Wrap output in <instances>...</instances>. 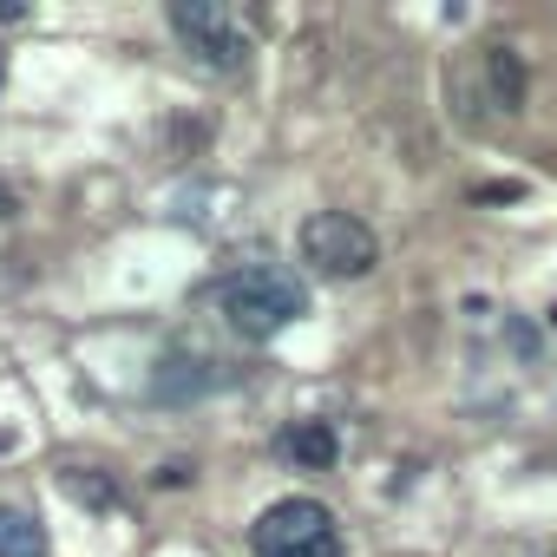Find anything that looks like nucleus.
Here are the masks:
<instances>
[{"instance_id": "39448f33", "label": "nucleus", "mask_w": 557, "mask_h": 557, "mask_svg": "<svg viewBox=\"0 0 557 557\" xmlns=\"http://www.w3.org/2000/svg\"><path fill=\"white\" fill-rule=\"evenodd\" d=\"M0 557H47V524L21 505H0Z\"/></svg>"}, {"instance_id": "f257e3e1", "label": "nucleus", "mask_w": 557, "mask_h": 557, "mask_svg": "<svg viewBox=\"0 0 557 557\" xmlns=\"http://www.w3.org/2000/svg\"><path fill=\"white\" fill-rule=\"evenodd\" d=\"M216 302H223L230 329H236V335H249V342H269V335H283L289 322H302V315H309V289L296 283L289 269H269V262L236 269L230 283L216 289Z\"/></svg>"}, {"instance_id": "0eeeda50", "label": "nucleus", "mask_w": 557, "mask_h": 557, "mask_svg": "<svg viewBox=\"0 0 557 557\" xmlns=\"http://www.w3.org/2000/svg\"><path fill=\"white\" fill-rule=\"evenodd\" d=\"M485 79H492L498 112H518V106H524V60H518L511 47H492V53H485Z\"/></svg>"}, {"instance_id": "9d476101", "label": "nucleus", "mask_w": 557, "mask_h": 557, "mask_svg": "<svg viewBox=\"0 0 557 557\" xmlns=\"http://www.w3.org/2000/svg\"><path fill=\"white\" fill-rule=\"evenodd\" d=\"M0 86H8V60H0Z\"/></svg>"}, {"instance_id": "20e7f679", "label": "nucleus", "mask_w": 557, "mask_h": 557, "mask_svg": "<svg viewBox=\"0 0 557 557\" xmlns=\"http://www.w3.org/2000/svg\"><path fill=\"white\" fill-rule=\"evenodd\" d=\"M171 34L210 66V73H236L249 60V34L230 21L223 0H171Z\"/></svg>"}, {"instance_id": "423d86ee", "label": "nucleus", "mask_w": 557, "mask_h": 557, "mask_svg": "<svg viewBox=\"0 0 557 557\" xmlns=\"http://www.w3.org/2000/svg\"><path fill=\"white\" fill-rule=\"evenodd\" d=\"M289 459L296 466H309V472H322V466H335V453H342V440H335V426H322V420H302V426H289Z\"/></svg>"}, {"instance_id": "1a4fd4ad", "label": "nucleus", "mask_w": 557, "mask_h": 557, "mask_svg": "<svg viewBox=\"0 0 557 557\" xmlns=\"http://www.w3.org/2000/svg\"><path fill=\"white\" fill-rule=\"evenodd\" d=\"M14 210H21V190H14V184H8V177H0V223H8V216H14Z\"/></svg>"}, {"instance_id": "7ed1b4c3", "label": "nucleus", "mask_w": 557, "mask_h": 557, "mask_svg": "<svg viewBox=\"0 0 557 557\" xmlns=\"http://www.w3.org/2000/svg\"><path fill=\"white\" fill-rule=\"evenodd\" d=\"M302 262L348 283V275H368V269L381 262V243H374V230H368L361 216H348V210H315V216L302 223Z\"/></svg>"}, {"instance_id": "f03ea898", "label": "nucleus", "mask_w": 557, "mask_h": 557, "mask_svg": "<svg viewBox=\"0 0 557 557\" xmlns=\"http://www.w3.org/2000/svg\"><path fill=\"white\" fill-rule=\"evenodd\" d=\"M249 537L256 557H342V531L322 498H275Z\"/></svg>"}, {"instance_id": "9b49d317", "label": "nucleus", "mask_w": 557, "mask_h": 557, "mask_svg": "<svg viewBox=\"0 0 557 557\" xmlns=\"http://www.w3.org/2000/svg\"><path fill=\"white\" fill-rule=\"evenodd\" d=\"M550 322H557V315H550Z\"/></svg>"}, {"instance_id": "6e6552de", "label": "nucleus", "mask_w": 557, "mask_h": 557, "mask_svg": "<svg viewBox=\"0 0 557 557\" xmlns=\"http://www.w3.org/2000/svg\"><path fill=\"white\" fill-rule=\"evenodd\" d=\"M66 492H73V498H86V505H112V485H106V479H92V472H73V479H66Z\"/></svg>"}]
</instances>
